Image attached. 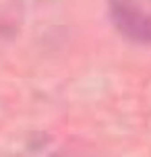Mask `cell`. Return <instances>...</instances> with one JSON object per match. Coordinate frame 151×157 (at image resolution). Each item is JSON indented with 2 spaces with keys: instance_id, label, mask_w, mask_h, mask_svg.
Returning a JSON list of instances; mask_svg holds the SVG:
<instances>
[{
  "instance_id": "1",
  "label": "cell",
  "mask_w": 151,
  "mask_h": 157,
  "mask_svg": "<svg viewBox=\"0 0 151 157\" xmlns=\"http://www.w3.org/2000/svg\"><path fill=\"white\" fill-rule=\"evenodd\" d=\"M108 15L114 29L124 39L151 46V13L135 0H108Z\"/></svg>"
}]
</instances>
